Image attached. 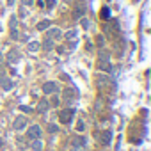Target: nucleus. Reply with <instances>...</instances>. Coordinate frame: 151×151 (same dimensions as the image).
<instances>
[{"label": "nucleus", "mask_w": 151, "mask_h": 151, "mask_svg": "<svg viewBox=\"0 0 151 151\" xmlns=\"http://www.w3.org/2000/svg\"><path fill=\"white\" fill-rule=\"evenodd\" d=\"M73 116H75V109H66L59 114V119H60L62 124H69L73 121Z\"/></svg>", "instance_id": "1"}, {"label": "nucleus", "mask_w": 151, "mask_h": 151, "mask_svg": "<svg viewBox=\"0 0 151 151\" xmlns=\"http://www.w3.org/2000/svg\"><path fill=\"white\" fill-rule=\"evenodd\" d=\"M62 98H64V103H73L75 100H77V91H75L73 87H68V89H64V93H62Z\"/></svg>", "instance_id": "2"}, {"label": "nucleus", "mask_w": 151, "mask_h": 151, "mask_svg": "<svg viewBox=\"0 0 151 151\" xmlns=\"http://www.w3.org/2000/svg\"><path fill=\"white\" fill-rule=\"evenodd\" d=\"M43 93L45 94H57L59 93V84L57 82H46L43 86Z\"/></svg>", "instance_id": "3"}, {"label": "nucleus", "mask_w": 151, "mask_h": 151, "mask_svg": "<svg viewBox=\"0 0 151 151\" xmlns=\"http://www.w3.org/2000/svg\"><path fill=\"white\" fill-rule=\"evenodd\" d=\"M41 133H43V132H41V126H39V124H32V126L29 128V132H27V137L32 139V140H34V139H41Z\"/></svg>", "instance_id": "4"}, {"label": "nucleus", "mask_w": 151, "mask_h": 151, "mask_svg": "<svg viewBox=\"0 0 151 151\" xmlns=\"http://www.w3.org/2000/svg\"><path fill=\"white\" fill-rule=\"evenodd\" d=\"M25 126H27V117H23V116H18V117H14V121H13V128H14L16 132L23 130Z\"/></svg>", "instance_id": "5"}, {"label": "nucleus", "mask_w": 151, "mask_h": 151, "mask_svg": "<svg viewBox=\"0 0 151 151\" xmlns=\"http://www.w3.org/2000/svg\"><path fill=\"white\" fill-rule=\"evenodd\" d=\"M71 146H73L75 149H82V147L86 146V137H82V135L73 137V139H71Z\"/></svg>", "instance_id": "6"}, {"label": "nucleus", "mask_w": 151, "mask_h": 151, "mask_svg": "<svg viewBox=\"0 0 151 151\" xmlns=\"http://www.w3.org/2000/svg\"><path fill=\"white\" fill-rule=\"evenodd\" d=\"M46 37H50V39H62V30L60 29H57V27H53V29H48V36Z\"/></svg>", "instance_id": "7"}, {"label": "nucleus", "mask_w": 151, "mask_h": 151, "mask_svg": "<svg viewBox=\"0 0 151 151\" xmlns=\"http://www.w3.org/2000/svg\"><path fill=\"white\" fill-rule=\"evenodd\" d=\"M110 139H112V132H110V130H103V132L100 133V140H101L103 146H109V144H110Z\"/></svg>", "instance_id": "8"}, {"label": "nucleus", "mask_w": 151, "mask_h": 151, "mask_svg": "<svg viewBox=\"0 0 151 151\" xmlns=\"http://www.w3.org/2000/svg\"><path fill=\"white\" fill-rule=\"evenodd\" d=\"M20 60V52L18 50H11L9 53H7V62L9 64H16Z\"/></svg>", "instance_id": "9"}, {"label": "nucleus", "mask_w": 151, "mask_h": 151, "mask_svg": "<svg viewBox=\"0 0 151 151\" xmlns=\"http://www.w3.org/2000/svg\"><path fill=\"white\" fill-rule=\"evenodd\" d=\"M84 14H86V6H84V4L77 6V9L73 11V18H75V20H80V18H82Z\"/></svg>", "instance_id": "10"}, {"label": "nucleus", "mask_w": 151, "mask_h": 151, "mask_svg": "<svg viewBox=\"0 0 151 151\" xmlns=\"http://www.w3.org/2000/svg\"><path fill=\"white\" fill-rule=\"evenodd\" d=\"M98 68H100L101 71H107V73L112 71V64H110V60H98Z\"/></svg>", "instance_id": "11"}, {"label": "nucleus", "mask_w": 151, "mask_h": 151, "mask_svg": "<svg viewBox=\"0 0 151 151\" xmlns=\"http://www.w3.org/2000/svg\"><path fill=\"white\" fill-rule=\"evenodd\" d=\"M48 107H50V103H48L46 100H39V103H37V107H36V110H37L39 114H45V112L48 110Z\"/></svg>", "instance_id": "12"}, {"label": "nucleus", "mask_w": 151, "mask_h": 151, "mask_svg": "<svg viewBox=\"0 0 151 151\" xmlns=\"http://www.w3.org/2000/svg\"><path fill=\"white\" fill-rule=\"evenodd\" d=\"M41 46H43V50H46V52H52V50H53V39H50V37H45V41L41 43Z\"/></svg>", "instance_id": "13"}, {"label": "nucleus", "mask_w": 151, "mask_h": 151, "mask_svg": "<svg viewBox=\"0 0 151 151\" xmlns=\"http://www.w3.org/2000/svg\"><path fill=\"white\" fill-rule=\"evenodd\" d=\"M27 50H29L30 53H36V52H39V50H41V43H37V41H32V43H29Z\"/></svg>", "instance_id": "14"}, {"label": "nucleus", "mask_w": 151, "mask_h": 151, "mask_svg": "<svg viewBox=\"0 0 151 151\" xmlns=\"http://www.w3.org/2000/svg\"><path fill=\"white\" fill-rule=\"evenodd\" d=\"M50 25H52V23H50V20H43V22H39V23H37V30H39V32L48 30V29H50Z\"/></svg>", "instance_id": "15"}, {"label": "nucleus", "mask_w": 151, "mask_h": 151, "mask_svg": "<svg viewBox=\"0 0 151 151\" xmlns=\"http://www.w3.org/2000/svg\"><path fill=\"white\" fill-rule=\"evenodd\" d=\"M0 86H2L6 91H9L14 84H13V80H9V78H0Z\"/></svg>", "instance_id": "16"}, {"label": "nucleus", "mask_w": 151, "mask_h": 151, "mask_svg": "<svg viewBox=\"0 0 151 151\" xmlns=\"http://www.w3.org/2000/svg\"><path fill=\"white\" fill-rule=\"evenodd\" d=\"M30 146H32L34 151H41V149H43V142H41V139H34Z\"/></svg>", "instance_id": "17"}, {"label": "nucleus", "mask_w": 151, "mask_h": 151, "mask_svg": "<svg viewBox=\"0 0 151 151\" xmlns=\"http://www.w3.org/2000/svg\"><path fill=\"white\" fill-rule=\"evenodd\" d=\"M98 60H110V55H109V52L107 50H100V53H98Z\"/></svg>", "instance_id": "18"}, {"label": "nucleus", "mask_w": 151, "mask_h": 151, "mask_svg": "<svg viewBox=\"0 0 151 151\" xmlns=\"http://www.w3.org/2000/svg\"><path fill=\"white\" fill-rule=\"evenodd\" d=\"M9 29L13 30V29H18V18L16 16H11L9 18Z\"/></svg>", "instance_id": "19"}, {"label": "nucleus", "mask_w": 151, "mask_h": 151, "mask_svg": "<svg viewBox=\"0 0 151 151\" xmlns=\"http://www.w3.org/2000/svg\"><path fill=\"white\" fill-rule=\"evenodd\" d=\"M75 37H77V30H75V29H73V30H68V32H66V39H68V41H73Z\"/></svg>", "instance_id": "20"}, {"label": "nucleus", "mask_w": 151, "mask_h": 151, "mask_svg": "<svg viewBox=\"0 0 151 151\" xmlns=\"http://www.w3.org/2000/svg\"><path fill=\"white\" fill-rule=\"evenodd\" d=\"M11 39H14V41L22 39V36H20V30H18V29H13V30H11Z\"/></svg>", "instance_id": "21"}, {"label": "nucleus", "mask_w": 151, "mask_h": 151, "mask_svg": "<svg viewBox=\"0 0 151 151\" xmlns=\"http://www.w3.org/2000/svg\"><path fill=\"white\" fill-rule=\"evenodd\" d=\"M101 18H103V20H109V18H110V9H109V7H103V9H101Z\"/></svg>", "instance_id": "22"}, {"label": "nucleus", "mask_w": 151, "mask_h": 151, "mask_svg": "<svg viewBox=\"0 0 151 151\" xmlns=\"http://www.w3.org/2000/svg\"><path fill=\"white\" fill-rule=\"evenodd\" d=\"M48 132H50V133H57V132H59L57 124H52V123H50V124H48Z\"/></svg>", "instance_id": "23"}, {"label": "nucleus", "mask_w": 151, "mask_h": 151, "mask_svg": "<svg viewBox=\"0 0 151 151\" xmlns=\"http://www.w3.org/2000/svg\"><path fill=\"white\" fill-rule=\"evenodd\" d=\"M22 6H25V7H32V6H34V0H22Z\"/></svg>", "instance_id": "24"}, {"label": "nucleus", "mask_w": 151, "mask_h": 151, "mask_svg": "<svg viewBox=\"0 0 151 151\" xmlns=\"http://www.w3.org/2000/svg\"><path fill=\"white\" fill-rule=\"evenodd\" d=\"M82 27H84V29H89V27H91V22L84 18V20H82Z\"/></svg>", "instance_id": "25"}, {"label": "nucleus", "mask_w": 151, "mask_h": 151, "mask_svg": "<svg viewBox=\"0 0 151 151\" xmlns=\"http://www.w3.org/2000/svg\"><path fill=\"white\" fill-rule=\"evenodd\" d=\"M52 96H53V98H52V105L57 107V105H59V98H57V94H52Z\"/></svg>", "instance_id": "26"}, {"label": "nucleus", "mask_w": 151, "mask_h": 151, "mask_svg": "<svg viewBox=\"0 0 151 151\" xmlns=\"http://www.w3.org/2000/svg\"><path fill=\"white\" fill-rule=\"evenodd\" d=\"M20 110H22V112H25V114H30V112H32V109H30V107H23V105L20 107Z\"/></svg>", "instance_id": "27"}, {"label": "nucleus", "mask_w": 151, "mask_h": 151, "mask_svg": "<svg viewBox=\"0 0 151 151\" xmlns=\"http://www.w3.org/2000/svg\"><path fill=\"white\" fill-rule=\"evenodd\" d=\"M77 132H84V121H78L77 123Z\"/></svg>", "instance_id": "28"}, {"label": "nucleus", "mask_w": 151, "mask_h": 151, "mask_svg": "<svg viewBox=\"0 0 151 151\" xmlns=\"http://www.w3.org/2000/svg\"><path fill=\"white\" fill-rule=\"evenodd\" d=\"M98 45H100V46H103V45H105V39H103V36H98Z\"/></svg>", "instance_id": "29"}, {"label": "nucleus", "mask_w": 151, "mask_h": 151, "mask_svg": "<svg viewBox=\"0 0 151 151\" xmlns=\"http://www.w3.org/2000/svg\"><path fill=\"white\" fill-rule=\"evenodd\" d=\"M46 6H48V7L52 9V7L55 6V0H46Z\"/></svg>", "instance_id": "30"}, {"label": "nucleus", "mask_w": 151, "mask_h": 151, "mask_svg": "<svg viewBox=\"0 0 151 151\" xmlns=\"http://www.w3.org/2000/svg\"><path fill=\"white\" fill-rule=\"evenodd\" d=\"M20 16H23V18H25V16H27V11H25V9H23V6H22V9H20Z\"/></svg>", "instance_id": "31"}, {"label": "nucleus", "mask_w": 151, "mask_h": 151, "mask_svg": "<svg viewBox=\"0 0 151 151\" xmlns=\"http://www.w3.org/2000/svg\"><path fill=\"white\" fill-rule=\"evenodd\" d=\"M2 60H4V55H2V52H0V66H2Z\"/></svg>", "instance_id": "32"}, {"label": "nucleus", "mask_w": 151, "mask_h": 151, "mask_svg": "<svg viewBox=\"0 0 151 151\" xmlns=\"http://www.w3.org/2000/svg\"><path fill=\"white\" fill-rule=\"evenodd\" d=\"M7 4H9V6H13V4H14V0H7Z\"/></svg>", "instance_id": "33"}, {"label": "nucleus", "mask_w": 151, "mask_h": 151, "mask_svg": "<svg viewBox=\"0 0 151 151\" xmlns=\"http://www.w3.org/2000/svg\"><path fill=\"white\" fill-rule=\"evenodd\" d=\"M0 78H2V77H0Z\"/></svg>", "instance_id": "34"}, {"label": "nucleus", "mask_w": 151, "mask_h": 151, "mask_svg": "<svg viewBox=\"0 0 151 151\" xmlns=\"http://www.w3.org/2000/svg\"><path fill=\"white\" fill-rule=\"evenodd\" d=\"M32 151H34V149H32Z\"/></svg>", "instance_id": "35"}]
</instances>
